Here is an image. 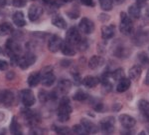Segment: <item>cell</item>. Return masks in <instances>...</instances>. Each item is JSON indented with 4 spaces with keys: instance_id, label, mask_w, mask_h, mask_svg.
<instances>
[{
    "instance_id": "6da1fadb",
    "label": "cell",
    "mask_w": 149,
    "mask_h": 135,
    "mask_svg": "<svg viewBox=\"0 0 149 135\" xmlns=\"http://www.w3.org/2000/svg\"><path fill=\"white\" fill-rule=\"evenodd\" d=\"M72 112V106L68 97H63L60 101L58 107V117L61 122H66L70 119V114Z\"/></svg>"
},
{
    "instance_id": "7a4b0ae2",
    "label": "cell",
    "mask_w": 149,
    "mask_h": 135,
    "mask_svg": "<svg viewBox=\"0 0 149 135\" xmlns=\"http://www.w3.org/2000/svg\"><path fill=\"white\" fill-rule=\"evenodd\" d=\"M132 29H133V24H132L130 17H129L126 13L121 12L120 13V31H121V33H123V34H125V35H128L132 32Z\"/></svg>"
},
{
    "instance_id": "3957f363",
    "label": "cell",
    "mask_w": 149,
    "mask_h": 135,
    "mask_svg": "<svg viewBox=\"0 0 149 135\" xmlns=\"http://www.w3.org/2000/svg\"><path fill=\"white\" fill-rule=\"evenodd\" d=\"M56 80L54 73H53L52 67H46L43 69L42 73H41V81H42L43 85L45 86H51Z\"/></svg>"
},
{
    "instance_id": "277c9868",
    "label": "cell",
    "mask_w": 149,
    "mask_h": 135,
    "mask_svg": "<svg viewBox=\"0 0 149 135\" xmlns=\"http://www.w3.org/2000/svg\"><path fill=\"white\" fill-rule=\"evenodd\" d=\"M20 98H21V101L23 102V104L27 107H30V106L34 105L35 103V96L33 94L32 91L30 89H24L20 92Z\"/></svg>"
},
{
    "instance_id": "5b68a950",
    "label": "cell",
    "mask_w": 149,
    "mask_h": 135,
    "mask_svg": "<svg viewBox=\"0 0 149 135\" xmlns=\"http://www.w3.org/2000/svg\"><path fill=\"white\" fill-rule=\"evenodd\" d=\"M81 35H80V32H79L78 28L74 27H71L70 29L68 30V32H67L66 34V40L70 43H72V44L74 45H77L79 42L81 41Z\"/></svg>"
},
{
    "instance_id": "8992f818",
    "label": "cell",
    "mask_w": 149,
    "mask_h": 135,
    "mask_svg": "<svg viewBox=\"0 0 149 135\" xmlns=\"http://www.w3.org/2000/svg\"><path fill=\"white\" fill-rule=\"evenodd\" d=\"M115 120L113 117H107L100 121V129L104 133H112L114 131Z\"/></svg>"
},
{
    "instance_id": "52a82bcc",
    "label": "cell",
    "mask_w": 149,
    "mask_h": 135,
    "mask_svg": "<svg viewBox=\"0 0 149 135\" xmlns=\"http://www.w3.org/2000/svg\"><path fill=\"white\" fill-rule=\"evenodd\" d=\"M79 28L85 34H91L95 30V24L88 18H83L79 24Z\"/></svg>"
},
{
    "instance_id": "ba28073f",
    "label": "cell",
    "mask_w": 149,
    "mask_h": 135,
    "mask_svg": "<svg viewBox=\"0 0 149 135\" xmlns=\"http://www.w3.org/2000/svg\"><path fill=\"white\" fill-rule=\"evenodd\" d=\"M63 41H62L61 37H59L58 35H53L51 38L49 39L48 42V48L51 52H58L62 47Z\"/></svg>"
},
{
    "instance_id": "9c48e42d",
    "label": "cell",
    "mask_w": 149,
    "mask_h": 135,
    "mask_svg": "<svg viewBox=\"0 0 149 135\" xmlns=\"http://www.w3.org/2000/svg\"><path fill=\"white\" fill-rule=\"evenodd\" d=\"M35 56L32 54V53H28L25 56H22L19 58L18 61V65L21 67L22 69H26L28 68L29 66H31L33 63L35 62Z\"/></svg>"
},
{
    "instance_id": "30bf717a",
    "label": "cell",
    "mask_w": 149,
    "mask_h": 135,
    "mask_svg": "<svg viewBox=\"0 0 149 135\" xmlns=\"http://www.w3.org/2000/svg\"><path fill=\"white\" fill-rule=\"evenodd\" d=\"M14 95L11 91L4 90L0 92V103L4 106H10L13 103Z\"/></svg>"
},
{
    "instance_id": "8fae6325",
    "label": "cell",
    "mask_w": 149,
    "mask_h": 135,
    "mask_svg": "<svg viewBox=\"0 0 149 135\" xmlns=\"http://www.w3.org/2000/svg\"><path fill=\"white\" fill-rule=\"evenodd\" d=\"M119 122L124 128L126 129H131L132 127L135 126V119L133 117L130 116V115H127V114H122L119 116Z\"/></svg>"
},
{
    "instance_id": "7c38bea8",
    "label": "cell",
    "mask_w": 149,
    "mask_h": 135,
    "mask_svg": "<svg viewBox=\"0 0 149 135\" xmlns=\"http://www.w3.org/2000/svg\"><path fill=\"white\" fill-rule=\"evenodd\" d=\"M43 13V8L39 5H32L29 8L28 16L31 21H36L40 18V16Z\"/></svg>"
},
{
    "instance_id": "4fadbf2b",
    "label": "cell",
    "mask_w": 149,
    "mask_h": 135,
    "mask_svg": "<svg viewBox=\"0 0 149 135\" xmlns=\"http://www.w3.org/2000/svg\"><path fill=\"white\" fill-rule=\"evenodd\" d=\"M6 49L9 52V54H18L21 52V47L15 40L8 39L6 42Z\"/></svg>"
},
{
    "instance_id": "5bb4252c",
    "label": "cell",
    "mask_w": 149,
    "mask_h": 135,
    "mask_svg": "<svg viewBox=\"0 0 149 135\" xmlns=\"http://www.w3.org/2000/svg\"><path fill=\"white\" fill-rule=\"evenodd\" d=\"M81 125H83L84 127H85V129L86 130V132L88 133H95V132H97V125H95L93 122H92L91 120L86 119V118H84V119H81Z\"/></svg>"
},
{
    "instance_id": "9a60e30c",
    "label": "cell",
    "mask_w": 149,
    "mask_h": 135,
    "mask_svg": "<svg viewBox=\"0 0 149 135\" xmlns=\"http://www.w3.org/2000/svg\"><path fill=\"white\" fill-rule=\"evenodd\" d=\"M114 26L113 25H107V26H103L102 28V36L103 39H111L114 36Z\"/></svg>"
},
{
    "instance_id": "2e32d148",
    "label": "cell",
    "mask_w": 149,
    "mask_h": 135,
    "mask_svg": "<svg viewBox=\"0 0 149 135\" xmlns=\"http://www.w3.org/2000/svg\"><path fill=\"white\" fill-rule=\"evenodd\" d=\"M61 50L65 55H68V56H73V55L74 54V52H76L74 47V44L68 42L67 40L65 42H63L62 47H61Z\"/></svg>"
},
{
    "instance_id": "e0dca14e",
    "label": "cell",
    "mask_w": 149,
    "mask_h": 135,
    "mask_svg": "<svg viewBox=\"0 0 149 135\" xmlns=\"http://www.w3.org/2000/svg\"><path fill=\"white\" fill-rule=\"evenodd\" d=\"M41 81V73L40 72H33L28 77V84L30 87H35Z\"/></svg>"
},
{
    "instance_id": "ac0fdd59",
    "label": "cell",
    "mask_w": 149,
    "mask_h": 135,
    "mask_svg": "<svg viewBox=\"0 0 149 135\" xmlns=\"http://www.w3.org/2000/svg\"><path fill=\"white\" fill-rule=\"evenodd\" d=\"M13 22L16 26H18V27H22V26L25 25L26 21H25V17H24L23 12L17 11L13 14Z\"/></svg>"
},
{
    "instance_id": "d6986e66",
    "label": "cell",
    "mask_w": 149,
    "mask_h": 135,
    "mask_svg": "<svg viewBox=\"0 0 149 135\" xmlns=\"http://www.w3.org/2000/svg\"><path fill=\"white\" fill-rule=\"evenodd\" d=\"M100 80H98L97 77L95 76H86L83 79V84L85 86H86L88 88H93L95 87L97 85Z\"/></svg>"
},
{
    "instance_id": "ffe728a7",
    "label": "cell",
    "mask_w": 149,
    "mask_h": 135,
    "mask_svg": "<svg viewBox=\"0 0 149 135\" xmlns=\"http://www.w3.org/2000/svg\"><path fill=\"white\" fill-rule=\"evenodd\" d=\"M104 60H103L102 57L100 56H93L90 59V62H88V66H90L91 69H97L98 67H100L103 64Z\"/></svg>"
},
{
    "instance_id": "44dd1931",
    "label": "cell",
    "mask_w": 149,
    "mask_h": 135,
    "mask_svg": "<svg viewBox=\"0 0 149 135\" xmlns=\"http://www.w3.org/2000/svg\"><path fill=\"white\" fill-rule=\"evenodd\" d=\"M130 87V79L129 78H122L121 80H119L118 84L116 86V90L118 92H124L127 89Z\"/></svg>"
},
{
    "instance_id": "7402d4cb",
    "label": "cell",
    "mask_w": 149,
    "mask_h": 135,
    "mask_svg": "<svg viewBox=\"0 0 149 135\" xmlns=\"http://www.w3.org/2000/svg\"><path fill=\"white\" fill-rule=\"evenodd\" d=\"M52 24L55 25L58 28H66L67 27V23L65 21V19L60 15H55L52 18Z\"/></svg>"
},
{
    "instance_id": "603a6c76",
    "label": "cell",
    "mask_w": 149,
    "mask_h": 135,
    "mask_svg": "<svg viewBox=\"0 0 149 135\" xmlns=\"http://www.w3.org/2000/svg\"><path fill=\"white\" fill-rule=\"evenodd\" d=\"M13 27L10 23H3L0 24V35L1 36H5V35H9L13 32Z\"/></svg>"
},
{
    "instance_id": "cb8c5ba5",
    "label": "cell",
    "mask_w": 149,
    "mask_h": 135,
    "mask_svg": "<svg viewBox=\"0 0 149 135\" xmlns=\"http://www.w3.org/2000/svg\"><path fill=\"white\" fill-rule=\"evenodd\" d=\"M24 114H25V117H26V119H27L28 123L33 124V125L37 123V119L39 118L37 113L31 111V110H26V111H24Z\"/></svg>"
},
{
    "instance_id": "d4e9b609",
    "label": "cell",
    "mask_w": 149,
    "mask_h": 135,
    "mask_svg": "<svg viewBox=\"0 0 149 135\" xmlns=\"http://www.w3.org/2000/svg\"><path fill=\"white\" fill-rule=\"evenodd\" d=\"M72 88V82L67 79H63V80L60 81L59 83V90L62 93H67L70 91V89Z\"/></svg>"
},
{
    "instance_id": "484cf974",
    "label": "cell",
    "mask_w": 149,
    "mask_h": 135,
    "mask_svg": "<svg viewBox=\"0 0 149 135\" xmlns=\"http://www.w3.org/2000/svg\"><path fill=\"white\" fill-rule=\"evenodd\" d=\"M140 75H141V67L137 66V65L133 66L129 70V77H130L131 80H137L138 77Z\"/></svg>"
},
{
    "instance_id": "4316f807",
    "label": "cell",
    "mask_w": 149,
    "mask_h": 135,
    "mask_svg": "<svg viewBox=\"0 0 149 135\" xmlns=\"http://www.w3.org/2000/svg\"><path fill=\"white\" fill-rule=\"evenodd\" d=\"M128 12H129V15L133 18H139L140 17V7L136 4H133L128 8Z\"/></svg>"
},
{
    "instance_id": "83f0119b",
    "label": "cell",
    "mask_w": 149,
    "mask_h": 135,
    "mask_svg": "<svg viewBox=\"0 0 149 135\" xmlns=\"http://www.w3.org/2000/svg\"><path fill=\"white\" fill-rule=\"evenodd\" d=\"M10 130L11 132L13 134L15 135H18V134H21L22 132H21V128H20V125H19L17 119H16V117H13V119H12L11 121V126H10Z\"/></svg>"
},
{
    "instance_id": "f1b7e54d",
    "label": "cell",
    "mask_w": 149,
    "mask_h": 135,
    "mask_svg": "<svg viewBox=\"0 0 149 135\" xmlns=\"http://www.w3.org/2000/svg\"><path fill=\"white\" fill-rule=\"evenodd\" d=\"M138 107L140 109V111L145 115L146 117H149V102L146 100H141L139 101Z\"/></svg>"
},
{
    "instance_id": "f546056e",
    "label": "cell",
    "mask_w": 149,
    "mask_h": 135,
    "mask_svg": "<svg viewBox=\"0 0 149 135\" xmlns=\"http://www.w3.org/2000/svg\"><path fill=\"white\" fill-rule=\"evenodd\" d=\"M114 0H100V7L105 11H109L112 9V5H113Z\"/></svg>"
},
{
    "instance_id": "4dcf8cb0",
    "label": "cell",
    "mask_w": 149,
    "mask_h": 135,
    "mask_svg": "<svg viewBox=\"0 0 149 135\" xmlns=\"http://www.w3.org/2000/svg\"><path fill=\"white\" fill-rule=\"evenodd\" d=\"M111 77L114 79V80H121L122 78H124V71L122 70L121 68L116 69L115 71H113L111 73Z\"/></svg>"
},
{
    "instance_id": "1f68e13d",
    "label": "cell",
    "mask_w": 149,
    "mask_h": 135,
    "mask_svg": "<svg viewBox=\"0 0 149 135\" xmlns=\"http://www.w3.org/2000/svg\"><path fill=\"white\" fill-rule=\"evenodd\" d=\"M88 95L86 92H84V91H81V90H79L78 92L74 94V99L77 101H85L88 99Z\"/></svg>"
},
{
    "instance_id": "d6a6232c",
    "label": "cell",
    "mask_w": 149,
    "mask_h": 135,
    "mask_svg": "<svg viewBox=\"0 0 149 135\" xmlns=\"http://www.w3.org/2000/svg\"><path fill=\"white\" fill-rule=\"evenodd\" d=\"M138 60L141 64L144 65V66L149 65V57L147 56V54H145L144 52L140 53V54L138 55Z\"/></svg>"
},
{
    "instance_id": "836d02e7",
    "label": "cell",
    "mask_w": 149,
    "mask_h": 135,
    "mask_svg": "<svg viewBox=\"0 0 149 135\" xmlns=\"http://www.w3.org/2000/svg\"><path fill=\"white\" fill-rule=\"evenodd\" d=\"M74 132L76 134H88V132H86V130L83 125H74Z\"/></svg>"
},
{
    "instance_id": "e575fe53",
    "label": "cell",
    "mask_w": 149,
    "mask_h": 135,
    "mask_svg": "<svg viewBox=\"0 0 149 135\" xmlns=\"http://www.w3.org/2000/svg\"><path fill=\"white\" fill-rule=\"evenodd\" d=\"M55 130H56V132L58 134L66 135L70 133V129L68 127H57V128H55Z\"/></svg>"
},
{
    "instance_id": "d590c367",
    "label": "cell",
    "mask_w": 149,
    "mask_h": 135,
    "mask_svg": "<svg viewBox=\"0 0 149 135\" xmlns=\"http://www.w3.org/2000/svg\"><path fill=\"white\" fill-rule=\"evenodd\" d=\"M39 98L42 102H46L48 99H50V93L48 94L46 91H40L39 93Z\"/></svg>"
},
{
    "instance_id": "8d00e7d4",
    "label": "cell",
    "mask_w": 149,
    "mask_h": 135,
    "mask_svg": "<svg viewBox=\"0 0 149 135\" xmlns=\"http://www.w3.org/2000/svg\"><path fill=\"white\" fill-rule=\"evenodd\" d=\"M13 4L15 7H23L26 5V0H13Z\"/></svg>"
},
{
    "instance_id": "74e56055",
    "label": "cell",
    "mask_w": 149,
    "mask_h": 135,
    "mask_svg": "<svg viewBox=\"0 0 149 135\" xmlns=\"http://www.w3.org/2000/svg\"><path fill=\"white\" fill-rule=\"evenodd\" d=\"M8 68V63L4 60H0V70H7Z\"/></svg>"
},
{
    "instance_id": "f35d334b",
    "label": "cell",
    "mask_w": 149,
    "mask_h": 135,
    "mask_svg": "<svg viewBox=\"0 0 149 135\" xmlns=\"http://www.w3.org/2000/svg\"><path fill=\"white\" fill-rule=\"evenodd\" d=\"M81 2L83 4H85V5H86V6L93 7V5H95V3H93V0H81Z\"/></svg>"
},
{
    "instance_id": "ab89813d",
    "label": "cell",
    "mask_w": 149,
    "mask_h": 135,
    "mask_svg": "<svg viewBox=\"0 0 149 135\" xmlns=\"http://www.w3.org/2000/svg\"><path fill=\"white\" fill-rule=\"evenodd\" d=\"M43 2L48 6H55L57 4V2L55 0H43Z\"/></svg>"
},
{
    "instance_id": "60d3db41",
    "label": "cell",
    "mask_w": 149,
    "mask_h": 135,
    "mask_svg": "<svg viewBox=\"0 0 149 135\" xmlns=\"http://www.w3.org/2000/svg\"><path fill=\"white\" fill-rule=\"evenodd\" d=\"M145 83L146 84H149V70L147 72V74H146V79H145Z\"/></svg>"
},
{
    "instance_id": "b9f144b4",
    "label": "cell",
    "mask_w": 149,
    "mask_h": 135,
    "mask_svg": "<svg viewBox=\"0 0 149 135\" xmlns=\"http://www.w3.org/2000/svg\"><path fill=\"white\" fill-rule=\"evenodd\" d=\"M115 2H116L117 4H120V3H122V2L124 1V0H114Z\"/></svg>"
},
{
    "instance_id": "7bdbcfd3",
    "label": "cell",
    "mask_w": 149,
    "mask_h": 135,
    "mask_svg": "<svg viewBox=\"0 0 149 135\" xmlns=\"http://www.w3.org/2000/svg\"><path fill=\"white\" fill-rule=\"evenodd\" d=\"M5 2H6L5 0H0V5H1V6L4 5V4H5Z\"/></svg>"
},
{
    "instance_id": "ee69618b",
    "label": "cell",
    "mask_w": 149,
    "mask_h": 135,
    "mask_svg": "<svg viewBox=\"0 0 149 135\" xmlns=\"http://www.w3.org/2000/svg\"><path fill=\"white\" fill-rule=\"evenodd\" d=\"M138 2H140V3H144L145 1H147V0H137Z\"/></svg>"
},
{
    "instance_id": "f6af8a7d",
    "label": "cell",
    "mask_w": 149,
    "mask_h": 135,
    "mask_svg": "<svg viewBox=\"0 0 149 135\" xmlns=\"http://www.w3.org/2000/svg\"><path fill=\"white\" fill-rule=\"evenodd\" d=\"M64 2H72V1H74V0H63Z\"/></svg>"
},
{
    "instance_id": "bcb514c9",
    "label": "cell",
    "mask_w": 149,
    "mask_h": 135,
    "mask_svg": "<svg viewBox=\"0 0 149 135\" xmlns=\"http://www.w3.org/2000/svg\"><path fill=\"white\" fill-rule=\"evenodd\" d=\"M2 53V49H1V47H0V54Z\"/></svg>"
}]
</instances>
